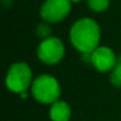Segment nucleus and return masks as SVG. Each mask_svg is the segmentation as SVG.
<instances>
[{"label": "nucleus", "mask_w": 121, "mask_h": 121, "mask_svg": "<svg viewBox=\"0 0 121 121\" xmlns=\"http://www.w3.org/2000/svg\"><path fill=\"white\" fill-rule=\"evenodd\" d=\"M71 45L81 53L93 52L100 45L101 30L99 24L91 18H81L70 29Z\"/></svg>", "instance_id": "1"}, {"label": "nucleus", "mask_w": 121, "mask_h": 121, "mask_svg": "<svg viewBox=\"0 0 121 121\" xmlns=\"http://www.w3.org/2000/svg\"><path fill=\"white\" fill-rule=\"evenodd\" d=\"M31 94L36 101L43 104H52L59 100L60 86L57 78L50 75H40L31 84Z\"/></svg>", "instance_id": "2"}, {"label": "nucleus", "mask_w": 121, "mask_h": 121, "mask_svg": "<svg viewBox=\"0 0 121 121\" xmlns=\"http://www.w3.org/2000/svg\"><path fill=\"white\" fill-rule=\"evenodd\" d=\"M32 70L30 65L25 62H16L13 63L5 78V84L7 89L16 94H22L29 89L32 84Z\"/></svg>", "instance_id": "3"}, {"label": "nucleus", "mask_w": 121, "mask_h": 121, "mask_svg": "<svg viewBox=\"0 0 121 121\" xmlns=\"http://www.w3.org/2000/svg\"><path fill=\"white\" fill-rule=\"evenodd\" d=\"M65 55V46L57 37H49L43 39L37 49V56L40 62L46 65L58 64Z\"/></svg>", "instance_id": "4"}, {"label": "nucleus", "mask_w": 121, "mask_h": 121, "mask_svg": "<svg viewBox=\"0 0 121 121\" xmlns=\"http://www.w3.org/2000/svg\"><path fill=\"white\" fill-rule=\"evenodd\" d=\"M71 4L70 0H45L40 7V17L49 24L59 23L69 16Z\"/></svg>", "instance_id": "5"}, {"label": "nucleus", "mask_w": 121, "mask_h": 121, "mask_svg": "<svg viewBox=\"0 0 121 121\" xmlns=\"http://www.w3.org/2000/svg\"><path fill=\"white\" fill-rule=\"evenodd\" d=\"M117 63L115 52L108 46H99L91 52V65L100 73H109Z\"/></svg>", "instance_id": "6"}, {"label": "nucleus", "mask_w": 121, "mask_h": 121, "mask_svg": "<svg viewBox=\"0 0 121 121\" xmlns=\"http://www.w3.org/2000/svg\"><path fill=\"white\" fill-rule=\"evenodd\" d=\"M51 121H69L71 117V108L65 101H56L50 107Z\"/></svg>", "instance_id": "7"}, {"label": "nucleus", "mask_w": 121, "mask_h": 121, "mask_svg": "<svg viewBox=\"0 0 121 121\" xmlns=\"http://www.w3.org/2000/svg\"><path fill=\"white\" fill-rule=\"evenodd\" d=\"M87 4H88V7L93 12L101 13L108 10L110 1L109 0H87Z\"/></svg>", "instance_id": "8"}, {"label": "nucleus", "mask_w": 121, "mask_h": 121, "mask_svg": "<svg viewBox=\"0 0 121 121\" xmlns=\"http://www.w3.org/2000/svg\"><path fill=\"white\" fill-rule=\"evenodd\" d=\"M110 82L113 86L121 88V59L117 60L116 65L110 71Z\"/></svg>", "instance_id": "9"}, {"label": "nucleus", "mask_w": 121, "mask_h": 121, "mask_svg": "<svg viewBox=\"0 0 121 121\" xmlns=\"http://www.w3.org/2000/svg\"><path fill=\"white\" fill-rule=\"evenodd\" d=\"M36 32H37V36L42 39H46V38L51 37V27H50L49 23H46V22L38 24Z\"/></svg>", "instance_id": "10"}, {"label": "nucleus", "mask_w": 121, "mask_h": 121, "mask_svg": "<svg viewBox=\"0 0 121 121\" xmlns=\"http://www.w3.org/2000/svg\"><path fill=\"white\" fill-rule=\"evenodd\" d=\"M71 3H80V1H82V0H70Z\"/></svg>", "instance_id": "11"}]
</instances>
